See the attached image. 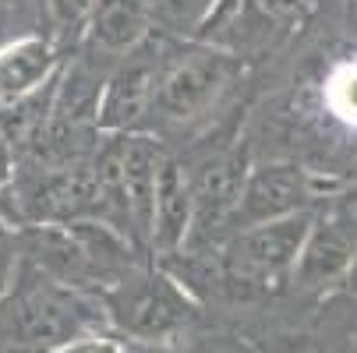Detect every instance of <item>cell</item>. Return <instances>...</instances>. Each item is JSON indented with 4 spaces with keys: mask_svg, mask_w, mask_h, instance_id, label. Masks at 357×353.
I'll return each mask as SVG.
<instances>
[{
    "mask_svg": "<svg viewBox=\"0 0 357 353\" xmlns=\"http://www.w3.org/2000/svg\"><path fill=\"white\" fill-rule=\"evenodd\" d=\"M103 311L121 336L138 343H174L195 322L198 304L167 269H128L103 290Z\"/></svg>",
    "mask_w": 357,
    "mask_h": 353,
    "instance_id": "cell-1",
    "label": "cell"
},
{
    "mask_svg": "<svg viewBox=\"0 0 357 353\" xmlns=\"http://www.w3.org/2000/svg\"><path fill=\"white\" fill-rule=\"evenodd\" d=\"M312 219V212H297L290 219L230 233L220 244V272L227 286L237 293H273L290 283Z\"/></svg>",
    "mask_w": 357,
    "mask_h": 353,
    "instance_id": "cell-2",
    "label": "cell"
},
{
    "mask_svg": "<svg viewBox=\"0 0 357 353\" xmlns=\"http://www.w3.org/2000/svg\"><path fill=\"white\" fill-rule=\"evenodd\" d=\"M241 71H244L241 57L223 46H206V42L181 46L174 49L160 78L149 117L163 124H188L209 107H216V99L241 78Z\"/></svg>",
    "mask_w": 357,
    "mask_h": 353,
    "instance_id": "cell-3",
    "label": "cell"
},
{
    "mask_svg": "<svg viewBox=\"0 0 357 353\" xmlns=\"http://www.w3.org/2000/svg\"><path fill=\"white\" fill-rule=\"evenodd\" d=\"M167 39L149 36L117 64V71L107 78L103 92L96 99V127L103 134H131L152 110L160 78L170 64Z\"/></svg>",
    "mask_w": 357,
    "mask_h": 353,
    "instance_id": "cell-4",
    "label": "cell"
},
{
    "mask_svg": "<svg viewBox=\"0 0 357 353\" xmlns=\"http://www.w3.org/2000/svg\"><path fill=\"white\" fill-rule=\"evenodd\" d=\"M315 201V184L312 173L297 166V163H262V166H251L248 180L241 187L237 198V209L227 223V233H241L251 226H262V223H276V219H290L297 212H308V205ZM220 240V244H223Z\"/></svg>",
    "mask_w": 357,
    "mask_h": 353,
    "instance_id": "cell-5",
    "label": "cell"
},
{
    "mask_svg": "<svg viewBox=\"0 0 357 353\" xmlns=\"http://www.w3.org/2000/svg\"><path fill=\"white\" fill-rule=\"evenodd\" d=\"M11 332L18 336L25 350H39V353H50L78 336H92L82 297L71 286H61L46 276L43 283H36L32 290L18 297L15 315H11Z\"/></svg>",
    "mask_w": 357,
    "mask_h": 353,
    "instance_id": "cell-6",
    "label": "cell"
},
{
    "mask_svg": "<svg viewBox=\"0 0 357 353\" xmlns=\"http://www.w3.org/2000/svg\"><path fill=\"white\" fill-rule=\"evenodd\" d=\"M248 152L234 145L230 152L216 156L198 177H191V198H195V219H191V244H220L227 233V223L237 209L241 187L248 180Z\"/></svg>",
    "mask_w": 357,
    "mask_h": 353,
    "instance_id": "cell-7",
    "label": "cell"
},
{
    "mask_svg": "<svg viewBox=\"0 0 357 353\" xmlns=\"http://www.w3.org/2000/svg\"><path fill=\"white\" fill-rule=\"evenodd\" d=\"M195 219V198H191V173L170 152H163L156 170V198H152V230L149 251L160 258H174L188 251Z\"/></svg>",
    "mask_w": 357,
    "mask_h": 353,
    "instance_id": "cell-8",
    "label": "cell"
},
{
    "mask_svg": "<svg viewBox=\"0 0 357 353\" xmlns=\"http://www.w3.org/2000/svg\"><path fill=\"white\" fill-rule=\"evenodd\" d=\"M354 255H357V237L347 226V219H340V216L312 219L290 283L301 290H333V286L347 283Z\"/></svg>",
    "mask_w": 357,
    "mask_h": 353,
    "instance_id": "cell-9",
    "label": "cell"
},
{
    "mask_svg": "<svg viewBox=\"0 0 357 353\" xmlns=\"http://www.w3.org/2000/svg\"><path fill=\"white\" fill-rule=\"evenodd\" d=\"M57 49L43 36H22L0 46V103H25L57 74Z\"/></svg>",
    "mask_w": 357,
    "mask_h": 353,
    "instance_id": "cell-10",
    "label": "cell"
},
{
    "mask_svg": "<svg viewBox=\"0 0 357 353\" xmlns=\"http://www.w3.org/2000/svg\"><path fill=\"white\" fill-rule=\"evenodd\" d=\"M156 29L152 0H96L85 22L89 42L103 54H131Z\"/></svg>",
    "mask_w": 357,
    "mask_h": 353,
    "instance_id": "cell-11",
    "label": "cell"
},
{
    "mask_svg": "<svg viewBox=\"0 0 357 353\" xmlns=\"http://www.w3.org/2000/svg\"><path fill=\"white\" fill-rule=\"evenodd\" d=\"M213 4L216 0H152V18L170 32H188L209 18Z\"/></svg>",
    "mask_w": 357,
    "mask_h": 353,
    "instance_id": "cell-12",
    "label": "cell"
},
{
    "mask_svg": "<svg viewBox=\"0 0 357 353\" xmlns=\"http://www.w3.org/2000/svg\"><path fill=\"white\" fill-rule=\"evenodd\" d=\"M92 4L96 0H46V11H50V22L61 36L75 32V29H85L89 15H92Z\"/></svg>",
    "mask_w": 357,
    "mask_h": 353,
    "instance_id": "cell-13",
    "label": "cell"
},
{
    "mask_svg": "<svg viewBox=\"0 0 357 353\" xmlns=\"http://www.w3.org/2000/svg\"><path fill=\"white\" fill-rule=\"evenodd\" d=\"M50 353H124V346L117 339L103 336V332H92V336H78V339L50 350Z\"/></svg>",
    "mask_w": 357,
    "mask_h": 353,
    "instance_id": "cell-14",
    "label": "cell"
},
{
    "mask_svg": "<svg viewBox=\"0 0 357 353\" xmlns=\"http://www.w3.org/2000/svg\"><path fill=\"white\" fill-rule=\"evenodd\" d=\"M333 103H336V110H343V113H357V68H347V71H340L336 74V81H333Z\"/></svg>",
    "mask_w": 357,
    "mask_h": 353,
    "instance_id": "cell-15",
    "label": "cell"
},
{
    "mask_svg": "<svg viewBox=\"0 0 357 353\" xmlns=\"http://www.w3.org/2000/svg\"><path fill=\"white\" fill-rule=\"evenodd\" d=\"M15 184V159H11V141H8V131L0 127V198L4 191Z\"/></svg>",
    "mask_w": 357,
    "mask_h": 353,
    "instance_id": "cell-16",
    "label": "cell"
},
{
    "mask_svg": "<svg viewBox=\"0 0 357 353\" xmlns=\"http://www.w3.org/2000/svg\"><path fill=\"white\" fill-rule=\"evenodd\" d=\"M276 353H329V350H322L319 343H308V339H304V343H287V346H280Z\"/></svg>",
    "mask_w": 357,
    "mask_h": 353,
    "instance_id": "cell-17",
    "label": "cell"
},
{
    "mask_svg": "<svg viewBox=\"0 0 357 353\" xmlns=\"http://www.w3.org/2000/svg\"><path fill=\"white\" fill-rule=\"evenodd\" d=\"M347 286L357 290V255H354V265H350V276H347Z\"/></svg>",
    "mask_w": 357,
    "mask_h": 353,
    "instance_id": "cell-18",
    "label": "cell"
},
{
    "mask_svg": "<svg viewBox=\"0 0 357 353\" xmlns=\"http://www.w3.org/2000/svg\"><path fill=\"white\" fill-rule=\"evenodd\" d=\"M202 353H227V350H220V346H206V350H202Z\"/></svg>",
    "mask_w": 357,
    "mask_h": 353,
    "instance_id": "cell-19",
    "label": "cell"
},
{
    "mask_svg": "<svg viewBox=\"0 0 357 353\" xmlns=\"http://www.w3.org/2000/svg\"><path fill=\"white\" fill-rule=\"evenodd\" d=\"M0 22H4V0H0Z\"/></svg>",
    "mask_w": 357,
    "mask_h": 353,
    "instance_id": "cell-20",
    "label": "cell"
}]
</instances>
